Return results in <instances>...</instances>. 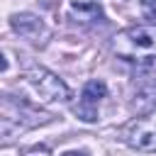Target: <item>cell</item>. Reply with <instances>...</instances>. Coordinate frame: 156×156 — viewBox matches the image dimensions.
Here are the masks:
<instances>
[{
    "label": "cell",
    "instance_id": "cell-1",
    "mask_svg": "<svg viewBox=\"0 0 156 156\" xmlns=\"http://www.w3.org/2000/svg\"><path fill=\"white\" fill-rule=\"evenodd\" d=\"M112 51L136 71H156V24H134L115 34Z\"/></svg>",
    "mask_w": 156,
    "mask_h": 156
},
{
    "label": "cell",
    "instance_id": "cell-2",
    "mask_svg": "<svg viewBox=\"0 0 156 156\" xmlns=\"http://www.w3.org/2000/svg\"><path fill=\"white\" fill-rule=\"evenodd\" d=\"M24 83L34 90L37 100L39 102H68L71 100V90L68 85L51 71L41 68V66H34L29 71H24Z\"/></svg>",
    "mask_w": 156,
    "mask_h": 156
},
{
    "label": "cell",
    "instance_id": "cell-3",
    "mask_svg": "<svg viewBox=\"0 0 156 156\" xmlns=\"http://www.w3.org/2000/svg\"><path fill=\"white\" fill-rule=\"evenodd\" d=\"M127 144L144 154H156V124H149L146 119H134L127 127L124 134Z\"/></svg>",
    "mask_w": 156,
    "mask_h": 156
},
{
    "label": "cell",
    "instance_id": "cell-4",
    "mask_svg": "<svg viewBox=\"0 0 156 156\" xmlns=\"http://www.w3.org/2000/svg\"><path fill=\"white\" fill-rule=\"evenodd\" d=\"M10 27L20 34V37H27V39H39V34L44 32V22L41 17L32 15V12H15L10 17Z\"/></svg>",
    "mask_w": 156,
    "mask_h": 156
},
{
    "label": "cell",
    "instance_id": "cell-5",
    "mask_svg": "<svg viewBox=\"0 0 156 156\" xmlns=\"http://www.w3.org/2000/svg\"><path fill=\"white\" fill-rule=\"evenodd\" d=\"M132 110L136 115H149L156 110V78H149L136 88L134 100H132Z\"/></svg>",
    "mask_w": 156,
    "mask_h": 156
},
{
    "label": "cell",
    "instance_id": "cell-6",
    "mask_svg": "<svg viewBox=\"0 0 156 156\" xmlns=\"http://www.w3.org/2000/svg\"><path fill=\"white\" fill-rule=\"evenodd\" d=\"M68 15L76 22H95L102 17V7L98 0H73Z\"/></svg>",
    "mask_w": 156,
    "mask_h": 156
},
{
    "label": "cell",
    "instance_id": "cell-7",
    "mask_svg": "<svg viewBox=\"0 0 156 156\" xmlns=\"http://www.w3.org/2000/svg\"><path fill=\"white\" fill-rule=\"evenodd\" d=\"M105 95H107V85H105L102 80L93 78V80H88V83L83 85V90H80V105L98 107V102H100Z\"/></svg>",
    "mask_w": 156,
    "mask_h": 156
},
{
    "label": "cell",
    "instance_id": "cell-8",
    "mask_svg": "<svg viewBox=\"0 0 156 156\" xmlns=\"http://www.w3.org/2000/svg\"><path fill=\"white\" fill-rule=\"evenodd\" d=\"M76 115H78L80 119H85V122H95V119H98V110L90 107V105H78V107H76Z\"/></svg>",
    "mask_w": 156,
    "mask_h": 156
},
{
    "label": "cell",
    "instance_id": "cell-9",
    "mask_svg": "<svg viewBox=\"0 0 156 156\" xmlns=\"http://www.w3.org/2000/svg\"><path fill=\"white\" fill-rule=\"evenodd\" d=\"M144 12L151 20H156V0H144Z\"/></svg>",
    "mask_w": 156,
    "mask_h": 156
},
{
    "label": "cell",
    "instance_id": "cell-10",
    "mask_svg": "<svg viewBox=\"0 0 156 156\" xmlns=\"http://www.w3.org/2000/svg\"><path fill=\"white\" fill-rule=\"evenodd\" d=\"M0 71H7V58L0 54Z\"/></svg>",
    "mask_w": 156,
    "mask_h": 156
},
{
    "label": "cell",
    "instance_id": "cell-11",
    "mask_svg": "<svg viewBox=\"0 0 156 156\" xmlns=\"http://www.w3.org/2000/svg\"><path fill=\"white\" fill-rule=\"evenodd\" d=\"M63 156H85V154H80V151H66Z\"/></svg>",
    "mask_w": 156,
    "mask_h": 156
}]
</instances>
